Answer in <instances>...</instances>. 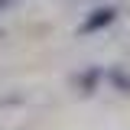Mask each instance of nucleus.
Here are the masks:
<instances>
[{
	"label": "nucleus",
	"instance_id": "1",
	"mask_svg": "<svg viewBox=\"0 0 130 130\" xmlns=\"http://www.w3.org/2000/svg\"><path fill=\"white\" fill-rule=\"evenodd\" d=\"M120 20V7H114V3H101L94 7L91 13H85V20L78 23V36H94V32H104L107 26H114Z\"/></svg>",
	"mask_w": 130,
	"mask_h": 130
},
{
	"label": "nucleus",
	"instance_id": "2",
	"mask_svg": "<svg viewBox=\"0 0 130 130\" xmlns=\"http://www.w3.org/2000/svg\"><path fill=\"white\" fill-rule=\"evenodd\" d=\"M101 81H104V68L101 65H88V68H81L78 75H75V88H78L85 98H91L101 88Z\"/></svg>",
	"mask_w": 130,
	"mask_h": 130
},
{
	"label": "nucleus",
	"instance_id": "3",
	"mask_svg": "<svg viewBox=\"0 0 130 130\" xmlns=\"http://www.w3.org/2000/svg\"><path fill=\"white\" fill-rule=\"evenodd\" d=\"M104 81L111 85L114 91H120V94L130 98V68H124V65H111V68H104Z\"/></svg>",
	"mask_w": 130,
	"mask_h": 130
},
{
	"label": "nucleus",
	"instance_id": "4",
	"mask_svg": "<svg viewBox=\"0 0 130 130\" xmlns=\"http://www.w3.org/2000/svg\"><path fill=\"white\" fill-rule=\"evenodd\" d=\"M13 3H20V0H0V13H7V10H10Z\"/></svg>",
	"mask_w": 130,
	"mask_h": 130
}]
</instances>
